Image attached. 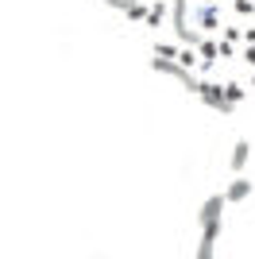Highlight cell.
<instances>
[{"mask_svg":"<svg viewBox=\"0 0 255 259\" xmlns=\"http://www.w3.org/2000/svg\"><path fill=\"white\" fill-rule=\"evenodd\" d=\"M247 194H251V182L240 174V178H232V182H228V190H224V201H228V205H236V201H244Z\"/></svg>","mask_w":255,"mask_h":259,"instance_id":"obj_5","label":"cell"},{"mask_svg":"<svg viewBox=\"0 0 255 259\" xmlns=\"http://www.w3.org/2000/svg\"><path fill=\"white\" fill-rule=\"evenodd\" d=\"M224 205H228V201H224V194H212L209 201H205V205H201V213H197V221H201V225H209V221H221Z\"/></svg>","mask_w":255,"mask_h":259,"instance_id":"obj_4","label":"cell"},{"mask_svg":"<svg viewBox=\"0 0 255 259\" xmlns=\"http://www.w3.org/2000/svg\"><path fill=\"white\" fill-rule=\"evenodd\" d=\"M197 23H201V35H217L221 31V8H217V4H201V8H197Z\"/></svg>","mask_w":255,"mask_h":259,"instance_id":"obj_2","label":"cell"},{"mask_svg":"<svg viewBox=\"0 0 255 259\" xmlns=\"http://www.w3.org/2000/svg\"><path fill=\"white\" fill-rule=\"evenodd\" d=\"M128 20H136V23H147V12H151V4H143V0H132L128 4Z\"/></svg>","mask_w":255,"mask_h":259,"instance_id":"obj_8","label":"cell"},{"mask_svg":"<svg viewBox=\"0 0 255 259\" xmlns=\"http://www.w3.org/2000/svg\"><path fill=\"white\" fill-rule=\"evenodd\" d=\"M166 0H155L151 4V12H147V27H162V20H166Z\"/></svg>","mask_w":255,"mask_h":259,"instance_id":"obj_7","label":"cell"},{"mask_svg":"<svg viewBox=\"0 0 255 259\" xmlns=\"http://www.w3.org/2000/svg\"><path fill=\"white\" fill-rule=\"evenodd\" d=\"M201 101H205V108H212V112H221V116H232V112H236V108L228 105V97H224V85H217V81H209V85H205Z\"/></svg>","mask_w":255,"mask_h":259,"instance_id":"obj_1","label":"cell"},{"mask_svg":"<svg viewBox=\"0 0 255 259\" xmlns=\"http://www.w3.org/2000/svg\"><path fill=\"white\" fill-rule=\"evenodd\" d=\"M247 155H251V143L236 140V147H232V170H236V178H240V170L247 166Z\"/></svg>","mask_w":255,"mask_h":259,"instance_id":"obj_6","label":"cell"},{"mask_svg":"<svg viewBox=\"0 0 255 259\" xmlns=\"http://www.w3.org/2000/svg\"><path fill=\"white\" fill-rule=\"evenodd\" d=\"M244 62H247V66L255 70V47H247V51H244Z\"/></svg>","mask_w":255,"mask_h":259,"instance_id":"obj_14","label":"cell"},{"mask_svg":"<svg viewBox=\"0 0 255 259\" xmlns=\"http://www.w3.org/2000/svg\"><path fill=\"white\" fill-rule=\"evenodd\" d=\"M201 4H212V0H201Z\"/></svg>","mask_w":255,"mask_h":259,"instance_id":"obj_16","label":"cell"},{"mask_svg":"<svg viewBox=\"0 0 255 259\" xmlns=\"http://www.w3.org/2000/svg\"><path fill=\"white\" fill-rule=\"evenodd\" d=\"M251 89H255V70H251Z\"/></svg>","mask_w":255,"mask_h":259,"instance_id":"obj_15","label":"cell"},{"mask_svg":"<svg viewBox=\"0 0 255 259\" xmlns=\"http://www.w3.org/2000/svg\"><path fill=\"white\" fill-rule=\"evenodd\" d=\"M217 39H224V43H240V39H244V27H221Z\"/></svg>","mask_w":255,"mask_h":259,"instance_id":"obj_11","label":"cell"},{"mask_svg":"<svg viewBox=\"0 0 255 259\" xmlns=\"http://www.w3.org/2000/svg\"><path fill=\"white\" fill-rule=\"evenodd\" d=\"M170 31L178 35V43L190 31V23H186V0H170Z\"/></svg>","mask_w":255,"mask_h":259,"instance_id":"obj_3","label":"cell"},{"mask_svg":"<svg viewBox=\"0 0 255 259\" xmlns=\"http://www.w3.org/2000/svg\"><path fill=\"white\" fill-rule=\"evenodd\" d=\"M232 8L240 16H255V0H232Z\"/></svg>","mask_w":255,"mask_h":259,"instance_id":"obj_12","label":"cell"},{"mask_svg":"<svg viewBox=\"0 0 255 259\" xmlns=\"http://www.w3.org/2000/svg\"><path fill=\"white\" fill-rule=\"evenodd\" d=\"M193 259H212V248H209V244H197V255H193Z\"/></svg>","mask_w":255,"mask_h":259,"instance_id":"obj_13","label":"cell"},{"mask_svg":"<svg viewBox=\"0 0 255 259\" xmlns=\"http://www.w3.org/2000/svg\"><path fill=\"white\" fill-rule=\"evenodd\" d=\"M178 54H182V47H174V43H159L155 47V58H166V62H178Z\"/></svg>","mask_w":255,"mask_h":259,"instance_id":"obj_10","label":"cell"},{"mask_svg":"<svg viewBox=\"0 0 255 259\" xmlns=\"http://www.w3.org/2000/svg\"><path fill=\"white\" fill-rule=\"evenodd\" d=\"M224 97H228V105L236 108V105H240V101L247 97V89H244V85H236V81H228V85H224Z\"/></svg>","mask_w":255,"mask_h":259,"instance_id":"obj_9","label":"cell"}]
</instances>
